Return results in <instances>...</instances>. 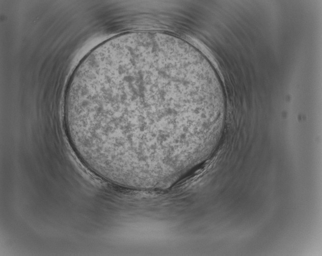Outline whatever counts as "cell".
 Instances as JSON below:
<instances>
[{"label":"cell","mask_w":322,"mask_h":256,"mask_svg":"<svg viewBox=\"0 0 322 256\" xmlns=\"http://www.w3.org/2000/svg\"><path fill=\"white\" fill-rule=\"evenodd\" d=\"M207 62L173 35L133 31L92 50L66 94L70 137L80 154L127 176L178 167L203 147L214 114Z\"/></svg>","instance_id":"6da1fadb"}]
</instances>
